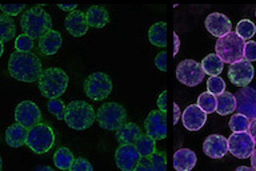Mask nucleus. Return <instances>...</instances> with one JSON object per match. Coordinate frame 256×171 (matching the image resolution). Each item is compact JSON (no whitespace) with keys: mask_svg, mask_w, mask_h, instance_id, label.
I'll use <instances>...</instances> for the list:
<instances>
[{"mask_svg":"<svg viewBox=\"0 0 256 171\" xmlns=\"http://www.w3.org/2000/svg\"><path fill=\"white\" fill-rule=\"evenodd\" d=\"M8 72L14 79L34 83L43 72V64L32 52H12L8 60Z\"/></svg>","mask_w":256,"mask_h":171,"instance_id":"1","label":"nucleus"},{"mask_svg":"<svg viewBox=\"0 0 256 171\" xmlns=\"http://www.w3.org/2000/svg\"><path fill=\"white\" fill-rule=\"evenodd\" d=\"M20 26L24 35L30 36L32 40H40L50 30H52V19L43 7L35 6L28 11H24Z\"/></svg>","mask_w":256,"mask_h":171,"instance_id":"2","label":"nucleus"},{"mask_svg":"<svg viewBox=\"0 0 256 171\" xmlns=\"http://www.w3.org/2000/svg\"><path fill=\"white\" fill-rule=\"evenodd\" d=\"M40 92L48 99H59L67 90L68 75L64 70L58 67H50L43 70L38 79Z\"/></svg>","mask_w":256,"mask_h":171,"instance_id":"3","label":"nucleus"},{"mask_svg":"<svg viewBox=\"0 0 256 171\" xmlns=\"http://www.w3.org/2000/svg\"><path fill=\"white\" fill-rule=\"evenodd\" d=\"M96 119L95 110L91 104L84 100H75L71 102L66 107L64 120L70 128L76 131L87 130L94 124Z\"/></svg>","mask_w":256,"mask_h":171,"instance_id":"4","label":"nucleus"},{"mask_svg":"<svg viewBox=\"0 0 256 171\" xmlns=\"http://www.w3.org/2000/svg\"><path fill=\"white\" fill-rule=\"evenodd\" d=\"M246 40L240 38L236 32H230L223 38H219L215 44L216 55L223 60V63L234 64L243 60V51Z\"/></svg>","mask_w":256,"mask_h":171,"instance_id":"5","label":"nucleus"},{"mask_svg":"<svg viewBox=\"0 0 256 171\" xmlns=\"http://www.w3.org/2000/svg\"><path fill=\"white\" fill-rule=\"evenodd\" d=\"M26 144L35 154H46L55 144V134L50 124L39 123L28 130Z\"/></svg>","mask_w":256,"mask_h":171,"instance_id":"6","label":"nucleus"},{"mask_svg":"<svg viewBox=\"0 0 256 171\" xmlns=\"http://www.w3.org/2000/svg\"><path fill=\"white\" fill-rule=\"evenodd\" d=\"M96 120L102 128L108 131H118L127 120V111L119 103L110 102L99 107L96 112Z\"/></svg>","mask_w":256,"mask_h":171,"instance_id":"7","label":"nucleus"},{"mask_svg":"<svg viewBox=\"0 0 256 171\" xmlns=\"http://www.w3.org/2000/svg\"><path fill=\"white\" fill-rule=\"evenodd\" d=\"M84 91L90 99L104 100L112 91L111 78L106 72H94L84 82Z\"/></svg>","mask_w":256,"mask_h":171,"instance_id":"8","label":"nucleus"},{"mask_svg":"<svg viewBox=\"0 0 256 171\" xmlns=\"http://www.w3.org/2000/svg\"><path fill=\"white\" fill-rule=\"evenodd\" d=\"M204 74L202 64L198 63L196 60L186 59L182 60L178 67H176V78L180 83L188 87H196L203 82Z\"/></svg>","mask_w":256,"mask_h":171,"instance_id":"9","label":"nucleus"},{"mask_svg":"<svg viewBox=\"0 0 256 171\" xmlns=\"http://www.w3.org/2000/svg\"><path fill=\"white\" fill-rule=\"evenodd\" d=\"M228 152L238 159L251 158L255 150V142L252 140L248 132H232V135L227 139Z\"/></svg>","mask_w":256,"mask_h":171,"instance_id":"10","label":"nucleus"},{"mask_svg":"<svg viewBox=\"0 0 256 171\" xmlns=\"http://www.w3.org/2000/svg\"><path fill=\"white\" fill-rule=\"evenodd\" d=\"M16 123L22 124L26 128L35 127L36 124L40 123L42 120V111L31 100H24L22 103L16 106L15 110Z\"/></svg>","mask_w":256,"mask_h":171,"instance_id":"11","label":"nucleus"},{"mask_svg":"<svg viewBox=\"0 0 256 171\" xmlns=\"http://www.w3.org/2000/svg\"><path fill=\"white\" fill-rule=\"evenodd\" d=\"M146 134L152 139L162 140L167 136V114L160 110H154L144 120Z\"/></svg>","mask_w":256,"mask_h":171,"instance_id":"12","label":"nucleus"},{"mask_svg":"<svg viewBox=\"0 0 256 171\" xmlns=\"http://www.w3.org/2000/svg\"><path fill=\"white\" fill-rule=\"evenodd\" d=\"M236 111L248 119L256 118V91L251 87H242L235 94Z\"/></svg>","mask_w":256,"mask_h":171,"instance_id":"13","label":"nucleus"},{"mask_svg":"<svg viewBox=\"0 0 256 171\" xmlns=\"http://www.w3.org/2000/svg\"><path fill=\"white\" fill-rule=\"evenodd\" d=\"M255 75V68L247 60H240L231 64L228 68V78L232 84L239 87H247Z\"/></svg>","mask_w":256,"mask_h":171,"instance_id":"14","label":"nucleus"},{"mask_svg":"<svg viewBox=\"0 0 256 171\" xmlns=\"http://www.w3.org/2000/svg\"><path fill=\"white\" fill-rule=\"evenodd\" d=\"M140 160V155L135 144L119 146L115 152V162L118 168L122 171H134Z\"/></svg>","mask_w":256,"mask_h":171,"instance_id":"15","label":"nucleus"},{"mask_svg":"<svg viewBox=\"0 0 256 171\" xmlns=\"http://www.w3.org/2000/svg\"><path fill=\"white\" fill-rule=\"evenodd\" d=\"M180 118L184 128H187L188 131H199L207 122V114L198 104H190L186 107Z\"/></svg>","mask_w":256,"mask_h":171,"instance_id":"16","label":"nucleus"},{"mask_svg":"<svg viewBox=\"0 0 256 171\" xmlns=\"http://www.w3.org/2000/svg\"><path fill=\"white\" fill-rule=\"evenodd\" d=\"M204 24H206L207 31L210 32L212 36H216L218 39H219V38H223V36H226L227 34H230L232 30L231 20L228 19L226 15H223V14H219V12L210 14V15L206 18Z\"/></svg>","mask_w":256,"mask_h":171,"instance_id":"17","label":"nucleus"},{"mask_svg":"<svg viewBox=\"0 0 256 171\" xmlns=\"http://www.w3.org/2000/svg\"><path fill=\"white\" fill-rule=\"evenodd\" d=\"M203 152L212 159H222L228 154L227 139L219 134L207 136L203 143Z\"/></svg>","mask_w":256,"mask_h":171,"instance_id":"18","label":"nucleus"},{"mask_svg":"<svg viewBox=\"0 0 256 171\" xmlns=\"http://www.w3.org/2000/svg\"><path fill=\"white\" fill-rule=\"evenodd\" d=\"M64 24H66V30L75 38L86 35L88 31L87 18H86V14L82 11L70 12V15L66 18Z\"/></svg>","mask_w":256,"mask_h":171,"instance_id":"19","label":"nucleus"},{"mask_svg":"<svg viewBox=\"0 0 256 171\" xmlns=\"http://www.w3.org/2000/svg\"><path fill=\"white\" fill-rule=\"evenodd\" d=\"M62 43H63V38L60 35V32L55 31V30H50L39 40V50L46 56L55 55L62 47Z\"/></svg>","mask_w":256,"mask_h":171,"instance_id":"20","label":"nucleus"},{"mask_svg":"<svg viewBox=\"0 0 256 171\" xmlns=\"http://www.w3.org/2000/svg\"><path fill=\"white\" fill-rule=\"evenodd\" d=\"M198 158L190 148H180L174 155V167L176 171H191L196 166Z\"/></svg>","mask_w":256,"mask_h":171,"instance_id":"21","label":"nucleus"},{"mask_svg":"<svg viewBox=\"0 0 256 171\" xmlns=\"http://www.w3.org/2000/svg\"><path fill=\"white\" fill-rule=\"evenodd\" d=\"M143 132L140 130V127L136 123L132 122H126L120 128H118L116 131V139L120 143V146L124 144H135L140 135Z\"/></svg>","mask_w":256,"mask_h":171,"instance_id":"22","label":"nucleus"},{"mask_svg":"<svg viewBox=\"0 0 256 171\" xmlns=\"http://www.w3.org/2000/svg\"><path fill=\"white\" fill-rule=\"evenodd\" d=\"M28 135V128L23 127L22 124H11L6 131V142L10 147L19 148L26 144Z\"/></svg>","mask_w":256,"mask_h":171,"instance_id":"23","label":"nucleus"},{"mask_svg":"<svg viewBox=\"0 0 256 171\" xmlns=\"http://www.w3.org/2000/svg\"><path fill=\"white\" fill-rule=\"evenodd\" d=\"M88 27L103 28L110 22L108 11L103 6H92L86 14Z\"/></svg>","mask_w":256,"mask_h":171,"instance_id":"24","label":"nucleus"},{"mask_svg":"<svg viewBox=\"0 0 256 171\" xmlns=\"http://www.w3.org/2000/svg\"><path fill=\"white\" fill-rule=\"evenodd\" d=\"M148 39L156 47H166L167 46V23L159 22L150 27L148 30Z\"/></svg>","mask_w":256,"mask_h":171,"instance_id":"25","label":"nucleus"},{"mask_svg":"<svg viewBox=\"0 0 256 171\" xmlns=\"http://www.w3.org/2000/svg\"><path fill=\"white\" fill-rule=\"evenodd\" d=\"M236 110L235 95L231 92L224 91L219 96H216V112L219 115H230Z\"/></svg>","mask_w":256,"mask_h":171,"instance_id":"26","label":"nucleus"},{"mask_svg":"<svg viewBox=\"0 0 256 171\" xmlns=\"http://www.w3.org/2000/svg\"><path fill=\"white\" fill-rule=\"evenodd\" d=\"M202 68L206 75L210 76H219L220 72L223 71L224 63L216 54H210L202 60Z\"/></svg>","mask_w":256,"mask_h":171,"instance_id":"27","label":"nucleus"},{"mask_svg":"<svg viewBox=\"0 0 256 171\" xmlns=\"http://www.w3.org/2000/svg\"><path fill=\"white\" fill-rule=\"evenodd\" d=\"M135 147L140 158H151L156 152V140L147 134H142L135 142Z\"/></svg>","mask_w":256,"mask_h":171,"instance_id":"28","label":"nucleus"},{"mask_svg":"<svg viewBox=\"0 0 256 171\" xmlns=\"http://www.w3.org/2000/svg\"><path fill=\"white\" fill-rule=\"evenodd\" d=\"M16 36V24L12 18L0 15V43L10 42Z\"/></svg>","mask_w":256,"mask_h":171,"instance_id":"29","label":"nucleus"},{"mask_svg":"<svg viewBox=\"0 0 256 171\" xmlns=\"http://www.w3.org/2000/svg\"><path fill=\"white\" fill-rule=\"evenodd\" d=\"M74 160H75V156L71 152V150H68L67 147L59 148L54 154V163L59 170L68 171L71 167V164L74 163Z\"/></svg>","mask_w":256,"mask_h":171,"instance_id":"30","label":"nucleus"},{"mask_svg":"<svg viewBox=\"0 0 256 171\" xmlns=\"http://www.w3.org/2000/svg\"><path fill=\"white\" fill-rule=\"evenodd\" d=\"M236 34L243 40L251 39L256 34V26L250 19H242L236 26Z\"/></svg>","mask_w":256,"mask_h":171,"instance_id":"31","label":"nucleus"},{"mask_svg":"<svg viewBox=\"0 0 256 171\" xmlns=\"http://www.w3.org/2000/svg\"><path fill=\"white\" fill-rule=\"evenodd\" d=\"M198 106L203 110L206 114H214L216 111V96L210 92H203L198 98Z\"/></svg>","mask_w":256,"mask_h":171,"instance_id":"32","label":"nucleus"},{"mask_svg":"<svg viewBox=\"0 0 256 171\" xmlns=\"http://www.w3.org/2000/svg\"><path fill=\"white\" fill-rule=\"evenodd\" d=\"M250 122L251 120L246 118L244 115H240V114H235L230 119V128H231L232 132H247L248 126H250Z\"/></svg>","mask_w":256,"mask_h":171,"instance_id":"33","label":"nucleus"},{"mask_svg":"<svg viewBox=\"0 0 256 171\" xmlns=\"http://www.w3.org/2000/svg\"><path fill=\"white\" fill-rule=\"evenodd\" d=\"M207 92L212 94L214 96H219L220 94L226 91V83L220 76H210V79L207 80Z\"/></svg>","mask_w":256,"mask_h":171,"instance_id":"34","label":"nucleus"},{"mask_svg":"<svg viewBox=\"0 0 256 171\" xmlns=\"http://www.w3.org/2000/svg\"><path fill=\"white\" fill-rule=\"evenodd\" d=\"M66 104L62 99H50L47 103L48 111L52 115H55L59 120H64V114H66Z\"/></svg>","mask_w":256,"mask_h":171,"instance_id":"35","label":"nucleus"},{"mask_svg":"<svg viewBox=\"0 0 256 171\" xmlns=\"http://www.w3.org/2000/svg\"><path fill=\"white\" fill-rule=\"evenodd\" d=\"M15 48L18 52H32L34 48V40L27 35H20L16 38Z\"/></svg>","mask_w":256,"mask_h":171,"instance_id":"36","label":"nucleus"},{"mask_svg":"<svg viewBox=\"0 0 256 171\" xmlns=\"http://www.w3.org/2000/svg\"><path fill=\"white\" fill-rule=\"evenodd\" d=\"M154 171H167V156L166 151H156L151 156Z\"/></svg>","mask_w":256,"mask_h":171,"instance_id":"37","label":"nucleus"},{"mask_svg":"<svg viewBox=\"0 0 256 171\" xmlns=\"http://www.w3.org/2000/svg\"><path fill=\"white\" fill-rule=\"evenodd\" d=\"M23 10H26V4H0V11L10 18L19 15Z\"/></svg>","mask_w":256,"mask_h":171,"instance_id":"38","label":"nucleus"},{"mask_svg":"<svg viewBox=\"0 0 256 171\" xmlns=\"http://www.w3.org/2000/svg\"><path fill=\"white\" fill-rule=\"evenodd\" d=\"M243 59L247 60V62H255L256 60V42L254 40H250L244 46L243 51Z\"/></svg>","mask_w":256,"mask_h":171,"instance_id":"39","label":"nucleus"},{"mask_svg":"<svg viewBox=\"0 0 256 171\" xmlns=\"http://www.w3.org/2000/svg\"><path fill=\"white\" fill-rule=\"evenodd\" d=\"M68 171H94V167L86 158H76Z\"/></svg>","mask_w":256,"mask_h":171,"instance_id":"40","label":"nucleus"},{"mask_svg":"<svg viewBox=\"0 0 256 171\" xmlns=\"http://www.w3.org/2000/svg\"><path fill=\"white\" fill-rule=\"evenodd\" d=\"M155 64L160 71H163V72L167 71V52L166 51L159 52L155 58Z\"/></svg>","mask_w":256,"mask_h":171,"instance_id":"41","label":"nucleus"},{"mask_svg":"<svg viewBox=\"0 0 256 171\" xmlns=\"http://www.w3.org/2000/svg\"><path fill=\"white\" fill-rule=\"evenodd\" d=\"M134 171H154L151 158H140L139 163Z\"/></svg>","mask_w":256,"mask_h":171,"instance_id":"42","label":"nucleus"},{"mask_svg":"<svg viewBox=\"0 0 256 171\" xmlns=\"http://www.w3.org/2000/svg\"><path fill=\"white\" fill-rule=\"evenodd\" d=\"M158 107L160 111H167V91H163L158 98Z\"/></svg>","mask_w":256,"mask_h":171,"instance_id":"43","label":"nucleus"},{"mask_svg":"<svg viewBox=\"0 0 256 171\" xmlns=\"http://www.w3.org/2000/svg\"><path fill=\"white\" fill-rule=\"evenodd\" d=\"M247 132L250 134V136H251L252 140H254L256 144V118H254V119L250 122V126H248Z\"/></svg>","mask_w":256,"mask_h":171,"instance_id":"44","label":"nucleus"},{"mask_svg":"<svg viewBox=\"0 0 256 171\" xmlns=\"http://www.w3.org/2000/svg\"><path fill=\"white\" fill-rule=\"evenodd\" d=\"M174 115H175V118H174V123H178L180 120V116H182V114H180V107L178 106V104H174Z\"/></svg>","mask_w":256,"mask_h":171,"instance_id":"45","label":"nucleus"},{"mask_svg":"<svg viewBox=\"0 0 256 171\" xmlns=\"http://www.w3.org/2000/svg\"><path fill=\"white\" fill-rule=\"evenodd\" d=\"M174 43H175V47H174V55H178V52H179L180 48V39L178 34H174Z\"/></svg>","mask_w":256,"mask_h":171,"instance_id":"46","label":"nucleus"},{"mask_svg":"<svg viewBox=\"0 0 256 171\" xmlns=\"http://www.w3.org/2000/svg\"><path fill=\"white\" fill-rule=\"evenodd\" d=\"M58 7L60 8V10H63V11H75L76 10V4H70V6H67V4H59Z\"/></svg>","mask_w":256,"mask_h":171,"instance_id":"47","label":"nucleus"},{"mask_svg":"<svg viewBox=\"0 0 256 171\" xmlns=\"http://www.w3.org/2000/svg\"><path fill=\"white\" fill-rule=\"evenodd\" d=\"M251 166H252V168L256 171V147L251 155Z\"/></svg>","mask_w":256,"mask_h":171,"instance_id":"48","label":"nucleus"},{"mask_svg":"<svg viewBox=\"0 0 256 171\" xmlns=\"http://www.w3.org/2000/svg\"><path fill=\"white\" fill-rule=\"evenodd\" d=\"M35 171H55L50 166H39V167H36Z\"/></svg>","mask_w":256,"mask_h":171,"instance_id":"49","label":"nucleus"},{"mask_svg":"<svg viewBox=\"0 0 256 171\" xmlns=\"http://www.w3.org/2000/svg\"><path fill=\"white\" fill-rule=\"evenodd\" d=\"M235 171H255L252 167H247V166H239Z\"/></svg>","mask_w":256,"mask_h":171,"instance_id":"50","label":"nucleus"},{"mask_svg":"<svg viewBox=\"0 0 256 171\" xmlns=\"http://www.w3.org/2000/svg\"><path fill=\"white\" fill-rule=\"evenodd\" d=\"M3 52H4V46L3 43H0V58H2V55H3Z\"/></svg>","mask_w":256,"mask_h":171,"instance_id":"51","label":"nucleus"},{"mask_svg":"<svg viewBox=\"0 0 256 171\" xmlns=\"http://www.w3.org/2000/svg\"><path fill=\"white\" fill-rule=\"evenodd\" d=\"M2 167H3V162H2V158H0V171H2Z\"/></svg>","mask_w":256,"mask_h":171,"instance_id":"52","label":"nucleus"},{"mask_svg":"<svg viewBox=\"0 0 256 171\" xmlns=\"http://www.w3.org/2000/svg\"><path fill=\"white\" fill-rule=\"evenodd\" d=\"M255 16H256V11H255Z\"/></svg>","mask_w":256,"mask_h":171,"instance_id":"53","label":"nucleus"}]
</instances>
